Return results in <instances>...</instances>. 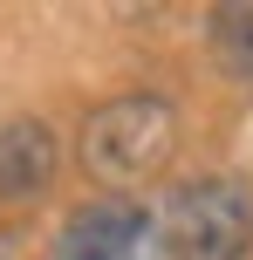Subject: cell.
I'll return each mask as SVG.
<instances>
[{
	"label": "cell",
	"instance_id": "obj_3",
	"mask_svg": "<svg viewBox=\"0 0 253 260\" xmlns=\"http://www.w3.org/2000/svg\"><path fill=\"white\" fill-rule=\"evenodd\" d=\"M55 260H171L164 253L158 212L130 206V199H96V206L68 212L55 233Z\"/></svg>",
	"mask_w": 253,
	"mask_h": 260
},
{
	"label": "cell",
	"instance_id": "obj_5",
	"mask_svg": "<svg viewBox=\"0 0 253 260\" xmlns=\"http://www.w3.org/2000/svg\"><path fill=\"white\" fill-rule=\"evenodd\" d=\"M205 35H212L219 69H226V76H240V82H253V7H212Z\"/></svg>",
	"mask_w": 253,
	"mask_h": 260
},
{
	"label": "cell",
	"instance_id": "obj_4",
	"mask_svg": "<svg viewBox=\"0 0 253 260\" xmlns=\"http://www.w3.org/2000/svg\"><path fill=\"white\" fill-rule=\"evenodd\" d=\"M55 130L48 123H34V117H21V123H7L0 130V199H34V192H48L55 185Z\"/></svg>",
	"mask_w": 253,
	"mask_h": 260
},
{
	"label": "cell",
	"instance_id": "obj_1",
	"mask_svg": "<svg viewBox=\"0 0 253 260\" xmlns=\"http://www.w3.org/2000/svg\"><path fill=\"white\" fill-rule=\"evenodd\" d=\"M171 260H246L253 253V178L240 171H199L171 185L158 212Z\"/></svg>",
	"mask_w": 253,
	"mask_h": 260
},
{
	"label": "cell",
	"instance_id": "obj_2",
	"mask_svg": "<svg viewBox=\"0 0 253 260\" xmlns=\"http://www.w3.org/2000/svg\"><path fill=\"white\" fill-rule=\"evenodd\" d=\"M171 144H178V117H171L164 96H110L103 110H89L76 151H82V171L96 185L130 192V185H144V178L164 171Z\"/></svg>",
	"mask_w": 253,
	"mask_h": 260
}]
</instances>
